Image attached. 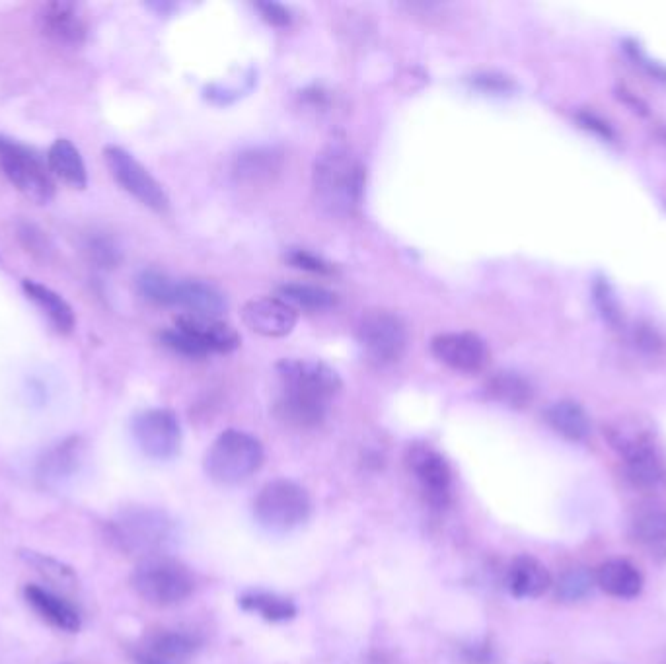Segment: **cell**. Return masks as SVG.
<instances>
[{
  "label": "cell",
  "instance_id": "6da1fadb",
  "mask_svg": "<svg viewBox=\"0 0 666 664\" xmlns=\"http://www.w3.org/2000/svg\"><path fill=\"white\" fill-rule=\"evenodd\" d=\"M316 203L333 217L347 219L357 213L365 191V168L345 145L324 148L312 172Z\"/></svg>",
  "mask_w": 666,
  "mask_h": 664
},
{
  "label": "cell",
  "instance_id": "44dd1931",
  "mask_svg": "<svg viewBox=\"0 0 666 664\" xmlns=\"http://www.w3.org/2000/svg\"><path fill=\"white\" fill-rule=\"evenodd\" d=\"M507 585L517 598H540L550 591L552 577L542 561L530 555H520L509 569Z\"/></svg>",
  "mask_w": 666,
  "mask_h": 664
},
{
  "label": "cell",
  "instance_id": "603a6c76",
  "mask_svg": "<svg viewBox=\"0 0 666 664\" xmlns=\"http://www.w3.org/2000/svg\"><path fill=\"white\" fill-rule=\"evenodd\" d=\"M328 402L302 396L295 392H283L281 398L275 404L277 417L296 429H314L322 425V421L328 415Z\"/></svg>",
  "mask_w": 666,
  "mask_h": 664
},
{
  "label": "cell",
  "instance_id": "f546056e",
  "mask_svg": "<svg viewBox=\"0 0 666 664\" xmlns=\"http://www.w3.org/2000/svg\"><path fill=\"white\" fill-rule=\"evenodd\" d=\"M240 606L248 612H256L267 622H287L296 616V606L283 596L269 592H250L240 596Z\"/></svg>",
  "mask_w": 666,
  "mask_h": 664
},
{
  "label": "cell",
  "instance_id": "f35d334b",
  "mask_svg": "<svg viewBox=\"0 0 666 664\" xmlns=\"http://www.w3.org/2000/svg\"><path fill=\"white\" fill-rule=\"evenodd\" d=\"M256 10L261 14V18L275 28H287L293 24V12L279 2H258Z\"/></svg>",
  "mask_w": 666,
  "mask_h": 664
},
{
  "label": "cell",
  "instance_id": "d6986e66",
  "mask_svg": "<svg viewBox=\"0 0 666 664\" xmlns=\"http://www.w3.org/2000/svg\"><path fill=\"white\" fill-rule=\"evenodd\" d=\"M84 456V443L80 437H69L61 443L53 444L39 458L37 474L45 483H59L71 478L78 470Z\"/></svg>",
  "mask_w": 666,
  "mask_h": 664
},
{
  "label": "cell",
  "instance_id": "d590c367",
  "mask_svg": "<svg viewBox=\"0 0 666 664\" xmlns=\"http://www.w3.org/2000/svg\"><path fill=\"white\" fill-rule=\"evenodd\" d=\"M160 341L168 349H172L174 353H180V355L189 357V359H201V357L209 355L189 333L182 332L180 328H174V330L162 333Z\"/></svg>",
  "mask_w": 666,
  "mask_h": 664
},
{
  "label": "cell",
  "instance_id": "2e32d148",
  "mask_svg": "<svg viewBox=\"0 0 666 664\" xmlns=\"http://www.w3.org/2000/svg\"><path fill=\"white\" fill-rule=\"evenodd\" d=\"M283 152L277 148H248L234 158L232 176L236 182L246 185L273 184L283 172Z\"/></svg>",
  "mask_w": 666,
  "mask_h": 664
},
{
  "label": "cell",
  "instance_id": "f1b7e54d",
  "mask_svg": "<svg viewBox=\"0 0 666 664\" xmlns=\"http://www.w3.org/2000/svg\"><path fill=\"white\" fill-rule=\"evenodd\" d=\"M199 647V641L189 635V633H182V631H164L158 633L150 639L148 643L147 653L168 661L172 664H180L185 659H189Z\"/></svg>",
  "mask_w": 666,
  "mask_h": 664
},
{
  "label": "cell",
  "instance_id": "f6af8a7d",
  "mask_svg": "<svg viewBox=\"0 0 666 664\" xmlns=\"http://www.w3.org/2000/svg\"><path fill=\"white\" fill-rule=\"evenodd\" d=\"M135 661H137V664H172L168 663V661H162V659H158V657H154V655H150L147 651L137 653Z\"/></svg>",
  "mask_w": 666,
  "mask_h": 664
},
{
  "label": "cell",
  "instance_id": "ee69618b",
  "mask_svg": "<svg viewBox=\"0 0 666 664\" xmlns=\"http://www.w3.org/2000/svg\"><path fill=\"white\" fill-rule=\"evenodd\" d=\"M579 121H581L583 127L592 129L594 133H598V135H602V137H606V139L612 137V131H610L608 123L600 121V119H598L596 115H592V113H581V115H579Z\"/></svg>",
  "mask_w": 666,
  "mask_h": 664
},
{
  "label": "cell",
  "instance_id": "8992f818",
  "mask_svg": "<svg viewBox=\"0 0 666 664\" xmlns=\"http://www.w3.org/2000/svg\"><path fill=\"white\" fill-rule=\"evenodd\" d=\"M131 585L148 604L176 606L191 596L195 581L180 561L156 555L143 559L137 565Z\"/></svg>",
  "mask_w": 666,
  "mask_h": 664
},
{
  "label": "cell",
  "instance_id": "7a4b0ae2",
  "mask_svg": "<svg viewBox=\"0 0 666 664\" xmlns=\"http://www.w3.org/2000/svg\"><path fill=\"white\" fill-rule=\"evenodd\" d=\"M111 540L127 554L156 557L168 550L176 538V524L156 509H129L110 524Z\"/></svg>",
  "mask_w": 666,
  "mask_h": 664
},
{
  "label": "cell",
  "instance_id": "1f68e13d",
  "mask_svg": "<svg viewBox=\"0 0 666 664\" xmlns=\"http://www.w3.org/2000/svg\"><path fill=\"white\" fill-rule=\"evenodd\" d=\"M176 287H178L176 279H172L166 273L156 271V269H145L137 277L139 293L145 296L148 302L158 304V306H174Z\"/></svg>",
  "mask_w": 666,
  "mask_h": 664
},
{
  "label": "cell",
  "instance_id": "ba28073f",
  "mask_svg": "<svg viewBox=\"0 0 666 664\" xmlns=\"http://www.w3.org/2000/svg\"><path fill=\"white\" fill-rule=\"evenodd\" d=\"M357 339L372 363L394 365L406 353V322L390 310H369L359 320Z\"/></svg>",
  "mask_w": 666,
  "mask_h": 664
},
{
  "label": "cell",
  "instance_id": "30bf717a",
  "mask_svg": "<svg viewBox=\"0 0 666 664\" xmlns=\"http://www.w3.org/2000/svg\"><path fill=\"white\" fill-rule=\"evenodd\" d=\"M133 439L152 460H172L182 448V427L174 411L147 409L133 419Z\"/></svg>",
  "mask_w": 666,
  "mask_h": 664
},
{
  "label": "cell",
  "instance_id": "8fae6325",
  "mask_svg": "<svg viewBox=\"0 0 666 664\" xmlns=\"http://www.w3.org/2000/svg\"><path fill=\"white\" fill-rule=\"evenodd\" d=\"M277 374L283 384V392H295L302 396L318 398L330 404L339 394L343 382L339 374L322 361L312 359H283L277 363Z\"/></svg>",
  "mask_w": 666,
  "mask_h": 664
},
{
  "label": "cell",
  "instance_id": "9a60e30c",
  "mask_svg": "<svg viewBox=\"0 0 666 664\" xmlns=\"http://www.w3.org/2000/svg\"><path fill=\"white\" fill-rule=\"evenodd\" d=\"M41 32L57 45L78 47L86 39V20L73 2H47L39 10Z\"/></svg>",
  "mask_w": 666,
  "mask_h": 664
},
{
  "label": "cell",
  "instance_id": "7bdbcfd3",
  "mask_svg": "<svg viewBox=\"0 0 666 664\" xmlns=\"http://www.w3.org/2000/svg\"><path fill=\"white\" fill-rule=\"evenodd\" d=\"M628 51L629 55L635 59V63L637 65H641V67H645L647 69V73L653 74V78H659V80H666V69L665 67H661V65H657V63H651L635 45H628Z\"/></svg>",
  "mask_w": 666,
  "mask_h": 664
},
{
  "label": "cell",
  "instance_id": "7c38bea8",
  "mask_svg": "<svg viewBox=\"0 0 666 664\" xmlns=\"http://www.w3.org/2000/svg\"><path fill=\"white\" fill-rule=\"evenodd\" d=\"M406 462L425 495V501L433 509H444L452 495V472L443 454L427 444H413L407 450Z\"/></svg>",
  "mask_w": 666,
  "mask_h": 664
},
{
  "label": "cell",
  "instance_id": "5bb4252c",
  "mask_svg": "<svg viewBox=\"0 0 666 664\" xmlns=\"http://www.w3.org/2000/svg\"><path fill=\"white\" fill-rule=\"evenodd\" d=\"M242 320L263 337H285L295 330L296 310L279 296H261L246 302Z\"/></svg>",
  "mask_w": 666,
  "mask_h": 664
},
{
  "label": "cell",
  "instance_id": "4dcf8cb0",
  "mask_svg": "<svg viewBox=\"0 0 666 664\" xmlns=\"http://www.w3.org/2000/svg\"><path fill=\"white\" fill-rule=\"evenodd\" d=\"M279 298L293 308L304 310H328L337 302V296L333 295L332 291L304 283H289L279 287Z\"/></svg>",
  "mask_w": 666,
  "mask_h": 664
},
{
  "label": "cell",
  "instance_id": "3957f363",
  "mask_svg": "<svg viewBox=\"0 0 666 664\" xmlns=\"http://www.w3.org/2000/svg\"><path fill=\"white\" fill-rule=\"evenodd\" d=\"M606 439L618 452L631 485L643 491H655L665 483V462L645 431L639 427L612 425L606 429Z\"/></svg>",
  "mask_w": 666,
  "mask_h": 664
},
{
  "label": "cell",
  "instance_id": "e575fe53",
  "mask_svg": "<svg viewBox=\"0 0 666 664\" xmlns=\"http://www.w3.org/2000/svg\"><path fill=\"white\" fill-rule=\"evenodd\" d=\"M86 252H88L90 259L102 269H113L121 261V252H119L117 244L108 236L90 238L88 246H86Z\"/></svg>",
  "mask_w": 666,
  "mask_h": 664
},
{
  "label": "cell",
  "instance_id": "ffe728a7",
  "mask_svg": "<svg viewBox=\"0 0 666 664\" xmlns=\"http://www.w3.org/2000/svg\"><path fill=\"white\" fill-rule=\"evenodd\" d=\"M24 596L37 614L45 622H49L53 628L76 633L82 626L80 614L76 612L73 604H69L65 598L57 596L55 592L41 589L37 585H28L26 591H24Z\"/></svg>",
  "mask_w": 666,
  "mask_h": 664
},
{
  "label": "cell",
  "instance_id": "74e56055",
  "mask_svg": "<svg viewBox=\"0 0 666 664\" xmlns=\"http://www.w3.org/2000/svg\"><path fill=\"white\" fill-rule=\"evenodd\" d=\"M287 261L293 267L302 269V271H310V273H318V275H332L333 273V267L328 261L316 258L314 254H310L306 250H293V252H289Z\"/></svg>",
  "mask_w": 666,
  "mask_h": 664
},
{
  "label": "cell",
  "instance_id": "484cf974",
  "mask_svg": "<svg viewBox=\"0 0 666 664\" xmlns=\"http://www.w3.org/2000/svg\"><path fill=\"white\" fill-rule=\"evenodd\" d=\"M544 419L559 437L571 443H581L591 433V421L587 411L571 400L552 404L546 409Z\"/></svg>",
  "mask_w": 666,
  "mask_h": 664
},
{
  "label": "cell",
  "instance_id": "8d00e7d4",
  "mask_svg": "<svg viewBox=\"0 0 666 664\" xmlns=\"http://www.w3.org/2000/svg\"><path fill=\"white\" fill-rule=\"evenodd\" d=\"M22 557L30 565H34L39 573H43V575H47L51 579H59V581H71L73 579V571L67 565H63L57 559H53V557L36 554V552H24Z\"/></svg>",
  "mask_w": 666,
  "mask_h": 664
},
{
  "label": "cell",
  "instance_id": "60d3db41",
  "mask_svg": "<svg viewBox=\"0 0 666 664\" xmlns=\"http://www.w3.org/2000/svg\"><path fill=\"white\" fill-rule=\"evenodd\" d=\"M472 84L483 92H491V94H507L515 88V82L509 76L495 73L478 74V76H474Z\"/></svg>",
  "mask_w": 666,
  "mask_h": 664
},
{
  "label": "cell",
  "instance_id": "ac0fdd59",
  "mask_svg": "<svg viewBox=\"0 0 666 664\" xmlns=\"http://www.w3.org/2000/svg\"><path fill=\"white\" fill-rule=\"evenodd\" d=\"M633 542L651 557H666V507L649 503L635 509L629 520Z\"/></svg>",
  "mask_w": 666,
  "mask_h": 664
},
{
  "label": "cell",
  "instance_id": "d4e9b609",
  "mask_svg": "<svg viewBox=\"0 0 666 664\" xmlns=\"http://www.w3.org/2000/svg\"><path fill=\"white\" fill-rule=\"evenodd\" d=\"M174 306H182L187 314L213 316L219 318L226 310V300L219 289L203 281H178L176 302Z\"/></svg>",
  "mask_w": 666,
  "mask_h": 664
},
{
  "label": "cell",
  "instance_id": "4316f807",
  "mask_svg": "<svg viewBox=\"0 0 666 664\" xmlns=\"http://www.w3.org/2000/svg\"><path fill=\"white\" fill-rule=\"evenodd\" d=\"M47 166L61 182L84 189L88 184L86 164L80 150L69 139H57L47 152Z\"/></svg>",
  "mask_w": 666,
  "mask_h": 664
},
{
  "label": "cell",
  "instance_id": "bcb514c9",
  "mask_svg": "<svg viewBox=\"0 0 666 664\" xmlns=\"http://www.w3.org/2000/svg\"><path fill=\"white\" fill-rule=\"evenodd\" d=\"M665 141H666V133H665Z\"/></svg>",
  "mask_w": 666,
  "mask_h": 664
},
{
  "label": "cell",
  "instance_id": "ab89813d",
  "mask_svg": "<svg viewBox=\"0 0 666 664\" xmlns=\"http://www.w3.org/2000/svg\"><path fill=\"white\" fill-rule=\"evenodd\" d=\"M18 236L22 240V244L28 248V252H32L34 256H39V258H47L49 254V244H47V238L45 234L34 226V224H20L18 228Z\"/></svg>",
  "mask_w": 666,
  "mask_h": 664
},
{
  "label": "cell",
  "instance_id": "e0dca14e",
  "mask_svg": "<svg viewBox=\"0 0 666 664\" xmlns=\"http://www.w3.org/2000/svg\"><path fill=\"white\" fill-rule=\"evenodd\" d=\"M176 328L189 333L209 355L211 353H230L240 347L238 332L213 316H199V314H184L178 318Z\"/></svg>",
  "mask_w": 666,
  "mask_h": 664
},
{
  "label": "cell",
  "instance_id": "7402d4cb",
  "mask_svg": "<svg viewBox=\"0 0 666 664\" xmlns=\"http://www.w3.org/2000/svg\"><path fill=\"white\" fill-rule=\"evenodd\" d=\"M22 289L57 332H73L76 316H74L73 306L63 296L55 293L53 289H49L47 285L37 283L34 279H24Z\"/></svg>",
  "mask_w": 666,
  "mask_h": 664
},
{
  "label": "cell",
  "instance_id": "9c48e42d",
  "mask_svg": "<svg viewBox=\"0 0 666 664\" xmlns=\"http://www.w3.org/2000/svg\"><path fill=\"white\" fill-rule=\"evenodd\" d=\"M104 158L113 180L139 203L154 213H166L170 209V199L164 187L131 152L121 147H106Z\"/></svg>",
  "mask_w": 666,
  "mask_h": 664
},
{
  "label": "cell",
  "instance_id": "836d02e7",
  "mask_svg": "<svg viewBox=\"0 0 666 664\" xmlns=\"http://www.w3.org/2000/svg\"><path fill=\"white\" fill-rule=\"evenodd\" d=\"M592 295H594V304H596L600 316L604 318V322L618 328L622 324V310H620V302L614 295L612 287L604 279H598L594 283Z\"/></svg>",
  "mask_w": 666,
  "mask_h": 664
},
{
  "label": "cell",
  "instance_id": "d6a6232c",
  "mask_svg": "<svg viewBox=\"0 0 666 664\" xmlns=\"http://www.w3.org/2000/svg\"><path fill=\"white\" fill-rule=\"evenodd\" d=\"M594 585L596 583L591 571H587L585 567H573L559 579L555 592L557 598L563 602H579L592 591Z\"/></svg>",
  "mask_w": 666,
  "mask_h": 664
},
{
  "label": "cell",
  "instance_id": "5b68a950",
  "mask_svg": "<svg viewBox=\"0 0 666 664\" xmlns=\"http://www.w3.org/2000/svg\"><path fill=\"white\" fill-rule=\"evenodd\" d=\"M312 513L310 495L291 480H275L259 489L254 501V517L269 532L285 534L302 526Z\"/></svg>",
  "mask_w": 666,
  "mask_h": 664
},
{
  "label": "cell",
  "instance_id": "277c9868",
  "mask_svg": "<svg viewBox=\"0 0 666 664\" xmlns=\"http://www.w3.org/2000/svg\"><path fill=\"white\" fill-rule=\"evenodd\" d=\"M263 464V446L256 437L228 429L211 444L205 456L207 476L221 485L250 480Z\"/></svg>",
  "mask_w": 666,
  "mask_h": 664
},
{
  "label": "cell",
  "instance_id": "b9f144b4",
  "mask_svg": "<svg viewBox=\"0 0 666 664\" xmlns=\"http://www.w3.org/2000/svg\"><path fill=\"white\" fill-rule=\"evenodd\" d=\"M635 341L643 351H649V353H659L663 349L661 335L649 326H639L635 330Z\"/></svg>",
  "mask_w": 666,
  "mask_h": 664
},
{
  "label": "cell",
  "instance_id": "4fadbf2b",
  "mask_svg": "<svg viewBox=\"0 0 666 664\" xmlns=\"http://www.w3.org/2000/svg\"><path fill=\"white\" fill-rule=\"evenodd\" d=\"M431 353L446 367L476 374L487 367L489 349L480 335L472 332L439 333L431 339Z\"/></svg>",
  "mask_w": 666,
  "mask_h": 664
},
{
  "label": "cell",
  "instance_id": "cb8c5ba5",
  "mask_svg": "<svg viewBox=\"0 0 666 664\" xmlns=\"http://www.w3.org/2000/svg\"><path fill=\"white\" fill-rule=\"evenodd\" d=\"M594 583L614 598H635L643 589L641 573L626 559L604 561L594 573Z\"/></svg>",
  "mask_w": 666,
  "mask_h": 664
},
{
  "label": "cell",
  "instance_id": "83f0119b",
  "mask_svg": "<svg viewBox=\"0 0 666 664\" xmlns=\"http://www.w3.org/2000/svg\"><path fill=\"white\" fill-rule=\"evenodd\" d=\"M485 392L491 400L513 409H524L534 398L532 384L513 370L493 374L485 384Z\"/></svg>",
  "mask_w": 666,
  "mask_h": 664
},
{
  "label": "cell",
  "instance_id": "52a82bcc",
  "mask_svg": "<svg viewBox=\"0 0 666 664\" xmlns=\"http://www.w3.org/2000/svg\"><path fill=\"white\" fill-rule=\"evenodd\" d=\"M0 170L8 182L30 201L37 205H47L53 201V174L34 148L0 135Z\"/></svg>",
  "mask_w": 666,
  "mask_h": 664
}]
</instances>
